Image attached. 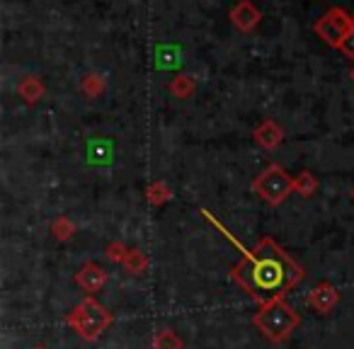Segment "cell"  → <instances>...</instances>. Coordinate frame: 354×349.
Returning a JSON list of instances; mask_svg holds the SVG:
<instances>
[{
    "label": "cell",
    "mask_w": 354,
    "mask_h": 349,
    "mask_svg": "<svg viewBox=\"0 0 354 349\" xmlns=\"http://www.w3.org/2000/svg\"><path fill=\"white\" fill-rule=\"evenodd\" d=\"M337 49L342 51L344 56H349V59H354V30L349 32L347 37H344V39H342V44H339Z\"/></svg>",
    "instance_id": "cell-16"
},
{
    "label": "cell",
    "mask_w": 354,
    "mask_h": 349,
    "mask_svg": "<svg viewBox=\"0 0 354 349\" xmlns=\"http://www.w3.org/2000/svg\"><path fill=\"white\" fill-rule=\"evenodd\" d=\"M167 197H170V194H167V189L162 187V185H156V187L148 189V199H151V202H156V204H162Z\"/></svg>",
    "instance_id": "cell-15"
},
{
    "label": "cell",
    "mask_w": 354,
    "mask_h": 349,
    "mask_svg": "<svg viewBox=\"0 0 354 349\" xmlns=\"http://www.w3.org/2000/svg\"><path fill=\"white\" fill-rule=\"evenodd\" d=\"M66 323H68V328L75 330L85 342H95V339L112 325V313H109L100 301L85 299L66 315Z\"/></svg>",
    "instance_id": "cell-3"
},
{
    "label": "cell",
    "mask_w": 354,
    "mask_h": 349,
    "mask_svg": "<svg viewBox=\"0 0 354 349\" xmlns=\"http://www.w3.org/2000/svg\"><path fill=\"white\" fill-rule=\"evenodd\" d=\"M75 284L83 291H88V294H97V291H102L104 284H107V272H104L97 262H85L78 270V274H75Z\"/></svg>",
    "instance_id": "cell-7"
},
{
    "label": "cell",
    "mask_w": 354,
    "mask_h": 349,
    "mask_svg": "<svg viewBox=\"0 0 354 349\" xmlns=\"http://www.w3.org/2000/svg\"><path fill=\"white\" fill-rule=\"evenodd\" d=\"M252 325L260 330L262 337L279 344L286 342L294 330H299L301 315L286 299H272L262 303L260 310L252 315Z\"/></svg>",
    "instance_id": "cell-2"
},
{
    "label": "cell",
    "mask_w": 354,
    "mask_h": 349,
    "mask_svg": "<svg viewBox=\"0 0 354 349\" xmlns=\"http://www.w3.org/2000/svg\"><path fill=\"white\" fill-rule=\"evenodd\" d=\"M352 199H354V189H352Z\"/></svg>",
    "instance_id": "cell-18"
},
{
    "label": "cell",
    "mask_w": 354,
    "mask_h": 349,
    "mask_svg": "<svg viewBox=\"0 0 354 349\" xmlns=\"http://www.w3.org/2000/svg\"><path fill=\"white\" fill-rule=\"evenodd\" d=\"M129 250H131V247H127L124 243H109L107 250H104V255H107V260L119 262V265H122V262L127 260Z\"/></svg>",
    "instance_id": "cell-14"
},
{
    "label": "cell",
    "mask_w": 354,
    "mask_h": 349,
    "mask_svg": "<svg viewBox=\"0 0 354 349\" xmlns=\"http://www.w3.org/2000/svg\"><path fill=\"white\" fill-rule=\"evenodd\" d=\"M35 349H46V347H44V344H39V347H35Z\"/></svg>",
    "instance_id": "cell-17"
},
{
    "label": "cell",
    "mask_w": 354,
    "mask_h": 349,
    "mask_svg": "<svg viewBox=\"0 0 354 349\" xmlns=\"http://www.w3.org/2000/svg\"><path fill=\"white\" fill-rule=\"evenodd\" d=\"M231 20L236 22L241 30H252V27L257 25V20H260V15H257V10L248 3V0H243L241 6L231 10Z\"/></svg>",
    "instance_id": "cell-9"
},
{
    "label": "cell",
    "mask_w": 354,
    "mask_h": 349,
    "mask_svg": "<svg viewBox=\"0 0 354 349\" xmlns=\"http://www.w3.org/2000/svg\"><path fill=\"white\" fill-rule=\"evenodd\" d=\"M304 274V267L296 265L272 238H262L255 252H245L231 270V279L260 305L272 299H284Z\"/></svg>",
    "instance_id": "cell-1"
},
{
    "label": "cell",
    "mask_w": 354,
    "mask_h": 349,
    "mask_svg": "<svg viewBox=\"0 0 354 349\" xmlns=\"http://www.w3.org/2000/svg\"><path fill=\"white\" fill-rule=\"evenodd\" d=\"M153 349H185V342L175 330L160 328L153 334Z\"/></svg>",
    "instance_id": "cell-10"
},
{
    "label": "cell",
    "mask_w": 354,
    "mask_h": 349,
    "mask_svg": "<svg viewBox=\"0 0 354 349\" xmlns=\"http://www.w3.org/2000/svg\"><path fill=\"white\" fill-rule=\"evenodd\" d=\"M315 187H318V182H315V178L310 172H301L299 178L294 180V189L299 194H304V197H310L315 192Z\"/></svg>",
    "instance_id": "cell-12"
},
{
    "label": "cell",
    "mask_w": 354,
    "mask_h": 349,
    "mask_svg": "<svg viewBox=\"0 0 354 349\" xmlns=\"http://www.w3.org/2000/svg\"><path fill=\"white\" fill-rule=\"evenodd\" d=\"M315 32H318L328 44L339 46L344 37L352 32V22L347 20V15H344L342 10H333L330 15H325L323 20L315 25Z\"/></svg>",
    "instance_id": "cell-5"
},
{
    "label": "cell",
    "mask_w": 354,
    "mask_h": 349,
    "mask_svg": "<svg viewBox=\"0 0 354 349\" xmlns=\"http://www.w3.org/2000/svg\"><path fill=\"white\" fill-rule=\"evenodd\" d=\"M306 303H308L310 308H313L315 313H320V315L333 313V310L337 308V303H339L337 286H333L330 281H320V284L315 286L308 296H306Z\"/></svg>",
    "instance_id": "cell-6"
},
{
    "label": "cell",
    "mask_w": 354,
    "mask_h": 349,
    "mask_svg": "<svg viewBox=\"0 0 354 349\" xmlns=\"http://www.w3.org/2000/svg\"><path fill=\"white\" fill-rule=\"evenodd\" d=\"M122 265L129 274H143V272L148 270V257H146V252H141V250H129L127 260H124Z\"/></svg>",
    "instance_id": "cell-11"
},
{
    "label": "cell",
    "mask_w": 354,
    "mask_h": 349,
    "mask_svg": "<svg viewBox=\"0 0 354 349\" xmlns=\"http://www.w3.org/2000/svg\"><path fill=\"white\" fill-rule=\"evenodd\" d=\"M352 80H354V70H352Z\"/></svg>",
    "instance_id": "cell-19"
},
{
    "label": "cell",
    "mask_w": 354,
    "mask_h": 349,
    "mask_svg": "<svg viewBox=\"0 0 354 349\" xmlns=\"http://www.w3.org/2000/svg\"><path fill=\"white\" fill-rule=\"evenodd\" d=\"M51 233H54V238H59V240H68V238H73L75 226L68 218H59V221H54V226H51Z\"/></svg>",
    "instance_id": "cell-13"
},
{
    "label": "cell",
    "mask_w": 354,
    "mask_h": 349,
    "mask_svg": "<svg viewBox=\"0 0 354 349\" xmlns=\"http://www.w3.org/2000/svg\"><path fill=\"white\" fill-rule=\"evenodd\" d=\"M255 141L260 143V146L265 148H274L281 143V129L277 126L272 119H267V122H262L260 126L255 129Z\"/></svg>",
    "instance_id": "cell-8"
},
{
    "label": "cell",
    "mask_w": 354,
    "mask_h": 349,
    "mask_svg": "<svg viewBox=\"0 0 354 349\" xmlns=\"http://www.w3.org/2000/svg\"><path fill=\"white\" fill-rule=\"evenodd\" d=\"M252 189H255V194H260V199H265L267 204L279 207V204L294 192V180L286 175L284 167L272 162L270 167H265L255 178Z\"/></svg>",
    "instance_id": "cell-4"
}]
</instances>
